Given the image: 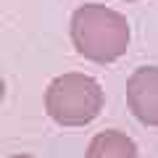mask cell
<instances>
[{"label": "cell", "mask_w": 158, "mask_h": 158, "mask_svg": "<svg viewBox=\"0 0 158 158\" xmlns=\"http://www.w3.org/2000/svg\"><path fill=\"white\" fill-rule=\"evenodd\" d=\"M71 40L79 56L95 63H113L129 48V21L106 6H82L71 16Z\"/></svg>", "instance_id": "obj_1"}, {"label": "cell", "mask_w": 158, "mask_h": 158, "mask_svg": "<svg viewBox=\"0 0 158 158\" xmlns=\"http://www.w3.org/2000/svg\"><path fill=\"white\" fill-rule=\"evenodd\" d=\"M45 108L61 127H85L103 108V90L87 74H63L50 82Z\"/></svg>", "instance_id": "obj_2"}, {"label": "cell", "mask_w": 158, "mask_h": 158, "mask_svg": "<svg viewBox=\"0 0 158 158\" xmlns=\"http://www.w3.org/2000/svg\"><path fill=\"white\" fill-rule=\"evenodd\" d=\"M127 103L145 127H158V66H142L129 77Z\"/></svg>", "instance_id": "obj_3"}, {"label": "cell", "mask_w": 158, "mask_h": 158, "mask_svg": "<svg viewBox=\"0 0 158 158\" xmlns=\"http://www.w3.org/2000/svg\"><path fill=\"white\" fill-rule=\"evenodd\" d=\"M87 158H137V145L124 132L108 129L92 137L87 148Z\"/></svg>", "instance_id": "obj_4"}, {"label": "cell", "mask_w": 158, "mask_h": 158, "mask_svg": "<svg viewBox=\"0 0 158 158\" xmlns=\"http://www.w3.org/2000/svg\"><path fill=\"white\" fill-rule=\"evenodd\" d=\"M3 95H6V82L0 79V103H3Z\"/></svg>", "instance_id": "obj_5"}, {"label": "cell", "mask_w": 158, "mask_h": 158, "mask_svg": "<svg viewBox=\"0 0 158 158\" xmlns=\"http://www.w3.org/2000/svg\"><path fill=\"white\" fill-rule=\"evenodd\" d=\"M11 158H34V156H11Z\"/></svg>", "instance_id": "obj_6"}]
</instances>
